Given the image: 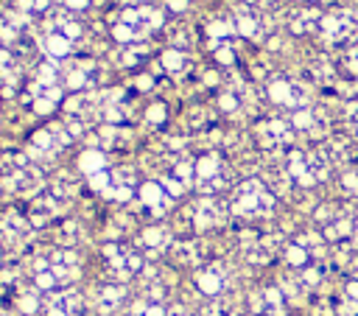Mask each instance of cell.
<instances>
[{"label": "cell", "instance_id": "13", "mask_svg": "<svg viewBox=\"0 0 358 316\" xmlns=\"http://www.w3.org/2000/svg\"><path fill=\"white\" fill-rule=\"evenodd\" d=\"M29 17L20 15L17 9L15 12H3L0 15V45L9 48V51H17L20 45H29Z\"/></svg>", "mask_w": 358, "mask_h": 316}, {"label": "cell", "instance_id": "27", "mask_svg": "<svg viewBox=\"0 0 358 316\" xmlns=\"http://www.w3.org/2000/svg\"><path fill=\"white\" fill-rule=\"evenodd\" d=\"M191 45H194V34H191V29H176V31L171 34V48L182 51V48H191Z\"/></svg>", "mask_w": 358, "mask_h": 316}, {"label": "cell", "instance_id": "26", "mask_svg": "<svg viewBox=\"0 0 358 316\" xmlns=\"http://www.w3.org/2000/svg\"><path fill=\"white\" fill-rule=\"evenodd\" d=\"M322 277H325V271H322V266H305V269H299V285L302 288H313V285H319L322 283Z\"/></svg>", "mask_w": 358, "mask_h": 316}, {"label": "cell", "instance_id": "12", "mask_svg": "<svg viewBox=\"0 0 358 316\" xmlns=\"http://www.w3.org/2000/svg\"><path fill=\"white\" fill-rule=\"evenodd\" d=\"M42 313L45 316H84V297L73 288L51 291V294H45Z\"/></svg>", "mask_w": 358, "mask_h": 316}, {"label": "cell", "instance_id": "11", "mask_svg": "<svg viewBox=\"0 0 358 316\" xmlns=\"http://www.w3.org/2000/svg\"><path fill=\"white\" fill-rule=\"evenodd\" d=\"M134 98L137 95L132 90H123V87L104 93L101 95V115H104V120L109 126H120V123L132 120V115H134Z\"/></svg>", "mask_w": 358, "mask_h": 316}, {"label": "cell", "instance_id": "25", "mask_svg": "<svg viewBox=\"0 0 358 316\" xmlns=\"http://www.w3.org/2000/svg\"><path fill=\"white\" fill-rule=\"evenodd\" d=\"M146 59H148L146 48L132 45V48H126V51H123V56H118V65H123V68H137V65H143Z\"/></svg>", "mask_w": 358, "mask_h": 316}, {"label": "cell", "instance_id": "29", "mask_svg": "<svg viewBox=\"0 0 358 316\" xmlns=\"http://www.w3.org/2000/svg\"><path fill=\"white\" fill-rule=\"evenodd\" d=\"M313 219H316L322 227H327V224H333V221H336V213H333V207H330V205H319V207H316V213H313Z\"/></svg>", "mask_w": 358, "mask_h": 316}, {"label": "cell", "instance_id": "20", "mask_svg": "<svg viewBox=\"0 0 358 316\" xmlns=\"http://www.w3.org/2000/svg\"><path fill=\"white\" fill-rule=\"evenodd\" d=\"M137 244H140V246H137L140 252H162V249L171 244V232H168L165 227H148V230L140 232Z\"/></svg>", "mask_w": 358, "mask_h": 316}, {"label": "cell", "instance_id": "19", "mask_svg": "<svg viewBox=\"0 0 358 316\" xmlns=\"http://www.w3.org/2000/svg\"><path fill=\"white\" fill-rule=\"evenodd\" d=\"M173 260L179 266H191V269H202V260H205V252L196 241H179L173 249Z\"/></svg>", "mask_w": 358, "mask_h": 316}, {"label": "cell", "instance_id": "14", "mask_svg": "<svg viewBox=\"0 0 358 316\" xmlns=\"http://www.w3.org/2000/svg\"><path fill=\"white\" fill-rule=\"evenodd\" d=\"M73 134L68 132V126H45L40 132L31 134V151L42 154V157H56L59 151H65L70 145Z\"/></svg>", "mask_w": 358, "mask_h": 316}, {"label": "cell", "instance_id": "34", "mask_svg": "<svg viewBox=\"0 0 358 316\" xmlns=\"http://www.w3.org/2000/svg\"><path fill=\"white\" fill-rule=\"evenodd\" d=\"M168 316H194V313H191L188 308H182V305H176V308L168 310Z\"/></svg>", "mask_w": 358, "mask_h": 316}, {"label": "cell", "instance_id": "1", "mask_svg": "<svg viewBox=\"0 0 358 316\" xmlns=\"http://www.w3.org/2000/svg\"><path fill=\"white\" fill-rule=\"evenodd\" d=\"M81 23L73 12H51L45 15V23L40 29V45L42 51L51 56V62H59V59H70L76 42L81 40Z\"/></svg>", "mask_w": 358, "mask_h": 316}, {"label": "cell", "instance_id": "6", "mask_svg": "<svg viewBox=\"0 0 358 316\" xmlns=\"http://www.w3.org/2000/svg\"><path fill=\"white\" fill-rule=\"evenodd\" d=\"M104 266H107V274L112 283H126L143 271V252L129 244H107Z\"/></svg>", "mask_w": 358, "mask_h": 316}, {"label": "cell", "instance_id": "35", "mask_svg": "<svg viewBox=\"0 0 358 316\" xmlns=\"http://www.w3.org/2000/svg\"><path fill=\"white\" fill-rule=\"evenodd\" d=\"M115 3H120L123 9H129V6H143V0H115Z\"/></svg>", "mask_w": 358, "mask_h": 316}, {"label": "cell", "instance_id": "2", "mask_svg": "<svg viewBox=\"0 0 358 316\" xmlns=\"http://www.w3.org/2000/svg\"><path fill=\"white\" fill-rule=\"evenodd\" d=\"M162 12L151 9V6H129V9H118L115 15H109V29H112V40H118L120 45H134L143 37H148L151 31H157L162 26Z\"/></svg>", "mask_w": 358, "mask_h": 316}, {"label": "cell", "instance_id": "30", "mask_svg": "<svg viewBox=\"0 0 358 316\" xmlns=\"http://www.w3.org/2000/svg\"><path fill=\"white\" fill-rule=\"evenodd\" d=\"M56 3H62V9H65V12H73V15H79V12L90 9V3H93V0H56Z\"/></svg>", "mask_w": 358, "mask_h": 316}, {"label": "cell", "instance_id": "15", "mask_svg": "<svg viewBox=\"0 0 358 316\" xmlns=\"http://www.w3.org/2000/svg\"><path fill=\"white\" fill-rule=\"evenodd\" d=\"M65 213V199H59L56 193H51V191H45V193H40V196H34V202L29 205V221L34 224V227H48L51 221H56L59 216Z\"/></svg>", "mask_w": 358, "mask_h": 316}, {"label": "cell", "instance_id": "22", "mask_svg": "<svg viewBox=\"0 0 358 316\" xmlns=\"http://www.w3.org/2000/svg\"><path fill=\"white\" fill-rule=\"evenodd\" d=\"M129 316H168V310H165L159 302H154V299L143 297V299H137V302L132 305Z\"/></svg>", "mask_w": 358, "mask_h": 316}, {"label": "cell", "instance_id": "24", "mask_svg": "<svg viewBox=\"0 0 358 316\" xmlns=\"http://www.w3.org/2000/svg\"><path fill=\"white\" fill-rule=\"evenodd\" d=\"M316 123H319V120H316V112L308 109V106L291 112V126H294V132H311Z\"/></svg>", "mask_w": 358, "mask_h": 316}, {"label": "cell", "instance_id": "8", "mask_svg": "<svg viewBox=\"0 0 358 316\" xmlns=\"http://www.w3.org/2000/svg\"><path fill=\"white\" fill-rule=\"evenodd\" d=\"M101 65L95 59H65V65L59 68V81L68 87V90H76V93H84L90 87H95L101 81Z\"/></svg>", "mask_w": 358, "mask_h": 316}, {"label": "cell", "instance_id": "17", "mask_svg": "<svg viewBox=\"0 0 358 316\" xmlns=\"http://www.w3.org/2000/svg\"><path fill=\"white\" fill-rule=\"evenodd\" d=\"M126 299V288L123 283H107V285H98L95 294H93V308L95 313L101 316H112Z\"/></svg>", "mask_w": 358, "mask_h": 316}, {"label": "cell", "instance_id": "5", "mask_svg": "<svg viewBox=\"0 0 358 316\" xmlns=\"http://www.w3.org/2000/svg\"><path fill=\"white\" fill-rule=\"evenodd\" d=\"M194 185L205 193V196H216L221 191H227L233 185V171L227 166V160L221 154L210 151V154H202L196 160V180Z\"/></svg>", "mask_w": 358, "mask_h": 316}, {"label": "cell", "instance_id": "4", "mask_svg": "<svg viewBox=\"0 0 358 316\" xmlns=\"http://www.w3.org/2000/svg\"><path fill=\"white\" fill-rule=\"evenodd\" d=\"M274 210V193L260 182V180H247L235 188L233 199H230V213L238 219H263Z\"/></svg>", "mask_w": 358, "mask_h": 316}, {"label": "cell", "instance_id": "28", "mask_svg": "<svg viewBox=\"0 0 358 316\" xmlns=\"http://www.w3.org/2000/svg\"><path fill=\"white\" fill-rule=\"evenodd\" d=\"M146 120L151 123V126H162L165 123V104L159 101V104H151L148 109H146Z\"/></svg>", "mask_w": 358, "mask_h": 316}, {"label": "cell", "instance_id": "18", "mask_svg": "<svg viewBox=\"0 0 358 316\" xmlns=\"http://www.w3.org/2000/svg\"><path fill=\"white\" fill-rule=\"evenodd\" d=\"M159 68L168 73V76H188L194 62L185 51H176V48H168L162 56H159Z\"/></svg>", "mask_w": 358, "mask_h": 316}, {"label": "cell", "instance_id": "10", "mask_svg": "<svg viewBox=\"0 0 358 316\" xmlns=\"http://www.w3.org/2000/svg\"><path fill=\"white\" fill-rule=\"evenodd\" d=\"M171 205H173V196L157 180L143 182L137 196H134V210L143 219H159V216H165L171 210Z\"/></svg>", "mask_w": 358, "mask_h": 316}, {"label": "cell", "instance_id": "23", "mask_svg": "<svg viewBox=\"0 0 358 316\" xmlns=\"http://www.w3.org/2000/svg\"><path fill=\"white\" fill-rule=\"evenodd\" d=\"M15 3V9L20 12V15H51L48 9H51V0H12Z\"/></svg>", "mask_w": 358, "mask_h": 316}, {"label": "cell", "instance_id": "21", "mask_svg": "<svg viewBox=\"0 0 358 316\" xmlns=\"http://www.w3.org/2000/svg\"><path fill=\"white\" fill-rule=\"evenodd\" d=\"M283 258H286V263H288V266H294V269H305V266H311V249L299 246L297 241L286 246V255H283Z\"/></svg>", "mask_w": 358, "mask_h": 316}, {"label": "cell", "instance_id": "3", "mask_svg": "<svg viewBox=\"0 0 358 316\" xmlns=\"http://www.w3.org/2000/svg\"><path fill=\"white\" fill-rule=\"evenodd\" d=\"M0 185L15 196H34L42 188V171L29 163L20 151H9L0 157Z\"/></svg>", "mask_w": 358, "mask_h": 316}, {"label": "cell", "instance_id": "7", "mask_svg": "<svg viewBox=\"0 0 358 316\" xmlns=\"http://www.w3.org/2000/svg\"><path fill=\"white\" fill-rule=\"evenodd\" d=\"M188 216V224L191 230L196 232H210V230H219L227 224V216H230V205L219 202L216 196H202L196 205H191L185 210Z\"/></svg>", "mask_w": 358, "mask_h": 316}, {"label": "cell", "instance_id": "32", "mask_svg": "<svg viewBox=\"0 0 358 316\" xmlns=\"http://www.w3.org/2000/svg\"><path fill=\"white\" fill-rule=\"evenodd\" d=\"M344 297H347V299H355V302H358V280H350V283L344 285Z\"/></svg>", "mask_w": 358, "mask_h": 316}, {"label": "cell", "instance_id": "36", "mask_svg": "<svg viewBox=\"0 0 358 316\" xmlns=\"http://www.w3.org/2000/svg\"><path fill=\"white\" fill-rule=\"evenodd\" d=\"M0 316H17V313H15V310H12L6 302H0Z\"/></svg>", "mask_w": 358, "mask_h": 316}, {"label": "cell", "instance_id": "31", "mask_svg": "<svg viewBox=\"0 0 358 316\" xmlns=\"http://www.w3.org/2000/svg\"><path fill=\"white\" fill-rule=\"evenodd\" d=\"M336 313H338V316H358V302L344 297V299L336 305Z\"/></svg>", "mask_w": 358, "mask_h": 316}, {"label": "cell", "instance_id": "9", "mask_svg": "<svg viewBox=\"0 0 358 316\" xmlns=\"http://www.w3.org/2000/svg\"><path fill=\"white\" fill-rule=\"evenodd\" d=\"M31 227L34 224L20 210H15V207L3 210L0 213V246L9 249V252L23 249L29 244V238H31Z\"/></svg>", "mask_w": 358, "mask_h": 316}, {"label": "cell", "instance_id": "33", "mask_svg": "<svg viewBox=\"0 0 358 316\" xmlns=\"http://www.w3.org/2000/svg\"><path fill=\"white\" fill-rule=\"evenodd\" d=\"M188 3H191V0H168V9H173V12H182Z\"/></svg>", "mask_w": 358, "mask_h": 316}, {"label": "cell", "instance_id": "16", "mask_svg": "<svg viewBox=\"0 0 358 316\" xmlns=\"http://www.w3.org/2000/svg\"><path fill=\"white\" fill-rule=\"evenodd\" d=\"M196 288H199L205 297L219 299V297L227 291V269H224L221 263H205V266L196 271Z\"/></svg>", "mask_w": 358, "mask_h": 316}]
</instances>
